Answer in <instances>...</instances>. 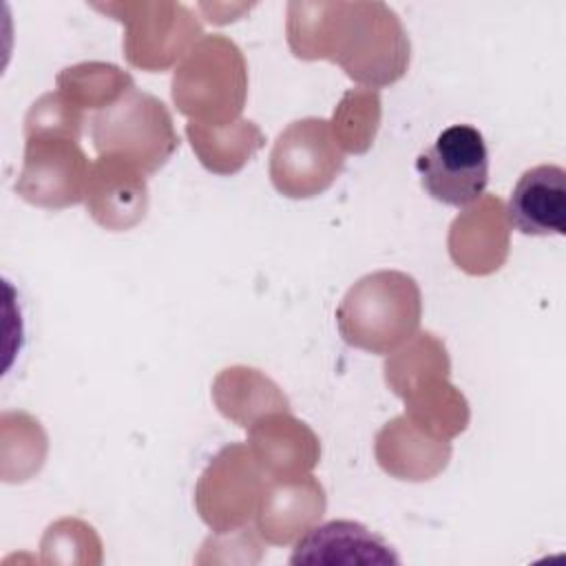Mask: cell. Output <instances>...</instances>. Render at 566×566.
Wrapping results in <instances>:
<instances>
[{
  "mask_svg": "<svg viewBox=\"0 0 566 566\" xmlns=\"http://www.w3.org/2000/svg\"><path fill=\"white\" fill-rule=\"evenodd\" d=\"M329 124L343 150L354 155L367 153L380 124V95L371 88L347 91Z\"/></svg>",
  "mask_w": 566,
  "mask_h": 566,
  "instance_id": "obj_22",
  "label": "cell"
},
{
  "mask_svg": "<svg viewBox=\"0 0 566 566\" xmlns=\"http://www.w3.org/2000/svg\"><path fill=\"white\" fill-rule=\"evenodd\" d=\"M88 175L91 164L75 139L31 137L13 188L31 206L62 210L84 201Z\"/></svg>",
  "mask_w": 566,
  "mask_h": 566,
  "instance_id": "obj_9",
  "label": "cell"
},
{
  "mask_svg": "<svg viewBox=\"0 0 566 566\" xmlns=\"http://www.w3.org/2000/svg\"><path fill=\"white\" fill-rule=\"evenodd\" d=\"M84 126V113L69 102L60 91L44 93L35 99L24 117V139L31 137H66L80 139Z\"/></svg>",
  "mask_w": 566,
  "mask_h": 566,
  "instance_id": "obj_24",
  "label": "cell"
},
{
  "mask_svg": "<svg viewBox=\"0 0 566 566\" xmlns=\"http://www.w3.org/2000/svg\"><path fill=\"white\" fill-rule=\"evenodd\" d=\"M248 447L270 480L307 475L321 458L316 433L290 411H272L252 422Z\"/></svg>",
  "mask_w": 566,
  "mask_h": 566,
  "instance_id": "obj_11",
  "label": "cell"
},
{
  "mask_svg": "<svg viewBox=\"0 0 566 566\" xmlns=\"http://www.w3.org/2000/svg\"><path fill=\"white\" fill-rule=\"evenodd\" d=\"M325 491L316 478L268 480L259 506L256 531L268 544H290L325 513Z\"/></svg>",
  "mask_w": 566,
  "mask_h": 566,
  "instance_id": "obj_14",
  "label": "cell"
},
{
  "mask_svg": "<svg viewBox=\"0 0 566 566\" xmlns=\"http://www.w3.org/2000/svg\"><path fill=\"white\" fill-rule=\"evenodd\" d=\"M126 24L124 55L142 71H166L203 38L192 11L177 2L95 4Z\"/></svg>",
  "mask_w": 566,
  "mask_h": 566,
  "instance_id": "obj_6",
  "label": "cell"
},
{
  "mask_svg": "<svg viewBox=\"0 0 566 566\" xmlns=\"http://www.w3.org/2000/svg\"><path fill=\"white\" fill-rule=\"evenodd\" d=\"M84 203L91 219L104 230H130L148 212L146 175L122 159L97 157L91 164Z\"/></svg>",
  "mask_w": 566,
  "mask_h": 566,
  "instance_id": "obj_10",
  "label": "cell"
},
{
  "mask_svg": "<svg viewBox=\"0 0 566 566\" xmlns=\"http://www.w3.org/2000/svg\"><path fill=\"white\" fill-rule=\"evenodd\" d=\"M285 31L296 57L332 60L369 88L398 82L411 57L402 22L382 2H290Z\"/></svg>",
  "mask_w": 566,
  "mask_h": 566,
  "instance_id": "obj_1",
  "label": "cell"
},
{
  "mask_svg": "<svg viewBox=\"0 0 566 566\" xmlns=\"http://www.w3.org/2000/svg\"><path fill=\"white\" fill-rule=\"evenodd\" d=\"M422 316V294L413 276L378 270L358 279L336 310L343 340L369 354H394L407 343Z\"/></svg>",
  "mask_w": 566,
  "mask_h": 566,
  "instance_id": "obj_2",
  "label": "cell"
},
{
  "mask_svg": "<svg viewBox=\"0 0 566 566\" xmlns=\"http://www.w3.org/2000/svg\"><path fill=\"white\" fill-rule=\"evenodd\" d=\"M292 566L329 564V566H367L400 564L398 553L380 535L354 520H332L310 526L290 555Z\"/></svg>",
  "mask_w": 566,
  "mask_h": 566,
  "instance_id": "obj_13",
  "label": "cell"
},
{
  "mask_svg": "<svg viewBox=\"0 0 566 566\" xmlns=\"http://www.w3.org/2000/svg\"><path fill=\"white\" fill-rule=\"evenodd\" d=\"M509 223L522 234L548 237L566 232V172L555 164H539L522 172L513 186Z\"/></svg>",
  "mask_w": 566,
  "mask_h": 566,
  "instance_id": "obj_15",
  "label": "cell"
},
{
  "mask_svg": "<svg viewBox=\"0 0 566 566\" xmlns=\"http://www.w3.org/2000/svg\"><path fill=\"white\" fill-rule=\"evenodd\" d=\"M268 480L248 444L234 442L223 447L197 482L195 506L199 517L212 533L243 528L256 515Z\"/></svg>",
  "mask_w": 566,
  "mask_h": 566,
  "instance_id": "obj_7",
  "label": "cell"
},
{
  "mask_svg": "<svg viewBox=\"0 0 566 566\" xmlns=\"http://www.w3.org/2000/svg\"><path fill=\"white\" fill-rule=\"evenodd\" d=\"M405 416L427 433L449 440L469 424V405L444 374L429 376L405 396Z\"/></svg>",
  "mask_w": 566,
  "mask_h": 566,
  "instance_id": "obj_19",
  "label": "cell"
},
{
  "mask_svg": "<svg viewBox=\"0 0 566 566\" xmlns=\"http://www.w3.org/2000/svg\"><path fill=\"white\" fill-rule=\"evenodd\" d=\"M407 343L409 345L405 349L391 354L385 363V380L389 389L400 398L413 385H418L429 376H438V374L449 376V367H451L447 347L436 334L431 332H422L418 336L413 334Z\"/></svg>",
  "mask_w": 566,
  "mask_h": 566,
  "instance_id": "obj_21",
  "label": "cell"
},
{
  "mask_svg": "<svg viewBox=\"0 0 566 566\" xmlns=\"http://www.w3.org/2000/svg\"><path fill=\"white\" fill-rule=\"evenodd\" d=\"M172 102L195 124L226 126L239 119L248 99V64L226 35H203L179 62L170 84Z\"/></svg>",
  "mask_w": 566,
  "mask_h": 566,
  "instance_id": "obj_3",
  "label": "cell"
},
{
  "mask_svg": "<svg viewBox=\"0 0 566 566\" xmlns=\"http://www.w3.org/2000/svg\"><path fill=\"white\" fill-rule=\"evenodd\" d=\"M102 542L95 535V528L82 520L64 517L51 524L42 537V559L44 562H60V564H75V562H95L99 564L102 557Z\"/></svg>",
  "mask_w": 566,
  "mask_h": 566,
  "instance_id": "obj_23",
  "label": "cell"
},
{
  "mask_svg": "<svg viewBox=\"0 0 566 566\" xmlns=\"http://www.w3.org/2000/svg\"><path fill=\"white\" fill-rule=\"evenodd\" d=\"M449 458V440L427 433L405 413L387 422L376 436V460L389 475L398 480H431L444 471Z\"/></svg>",
  "mask_w": 566,
  "mask_h": 566,
  "instance_id": "obj_16",
  "label": "cell"
},
{
  "mask_svg": "<svg viewBox=\"0 0 566 566\" xmlns=\"http://www.w3.org/2000/svg\"><path fill=\"white\" fill-rule=\"evenodd\" d=\"M91 137L99 157L122 159L144 175H155L179 148L166 104L135 86L91 117Z\"/></svg>",
  "mask_w": 566,
  "mask_h": 566,
  "instance_id": "obj_4",
  "label": "cell"
},
{
  "mask_svg": "<svg viewBox=\"0 0 566 566\" xmlns=\"http://www.w3.org/2000/svg\"><path fill=\"white\" fill-rule=\"evenodd\" d=\"M55 82L57 91L82 111H102L135 86L126 71L106 62H80L66 66L57 73Z\"/></svg>",
  "mask_w": 566,
  "mask_h": 566,
  "instance_id": "obj_20",
  "label": "cell"
},
{
  "mask_svg": "<svg viewBox=\"0 0 566 566\" xmlns=\"http://www.w3.org/2000/svg\"><path fill=\"white\" fill-rule=\"evenodd\" d=\"M458 214L449 228V254L467 274L484 276L500 270L509 256V217L493 195Z\"/></svg>",
  "mask_w": 566,
  "mask_h": 566,
  "instance_id": "obj_12",
  "label": "cell"
},
{
  "mask_svg": "<svg viewBox=\"0 0 566 566\" xmlns=\"http://www.w3.org/2000/svg\"><path fill=\"white\" fill-rule=\"evenodd\" d=\"M343 166V148L332 124L323 117H303L287 124L270 150V181L290 199H310L325 192Z\"/></svg>",
  "mask_w": 566,
  "mask_h": 566,
  "instance_id": "obj_5",
  "label": "cell"
},
{
  "mask_svg": "<svg viewBox=\"0 0 566 566\" xmlns=\"http://www.w3.org/2000/svg\"><path fill=\"white\" fill-rule=\"evenodd\" d=\"M186 137L201 166L217 175L239 172L265 144L263 130L250 119H237L226 126L186 124Z\"/></svg>",
  "mask_w": 566,
  "mask_h": 566,
  "instance_id": "obj_18",
  "label": "cell"
},
{
  "mask_svg": "<svg viewBox=\"0 0 566 566\" xmlns=\"http://www.w3.org/2000/svg\"><path fill=\"white\" fill-rule=\"evenodd\" d=\"M420 184L440 203L464 208L478 201L489 184V150L478 128L453 124L416 159Z\"/></svg>",
  "mask_w": 566,
  "mask_h": 566,
  "instance_id": "obj_8",
  "label": "cell"
},
{
  "mask_svg": "<svg viewBox=\"0 0 566 566\" xmlns=\"http://www.w3.org/2000/svg\"><path fill=\"white\" fill-rule=\"evenodd\" d=\"M217 409L239 427H250L272 411H290V400L276 382L252 367H228L212 382Z\"/></svg>",
  "mask_w": 566,
  "mask_h": 566,
  "instance_id": "obj_17",
  "label": "cell"
}]
</instances>
